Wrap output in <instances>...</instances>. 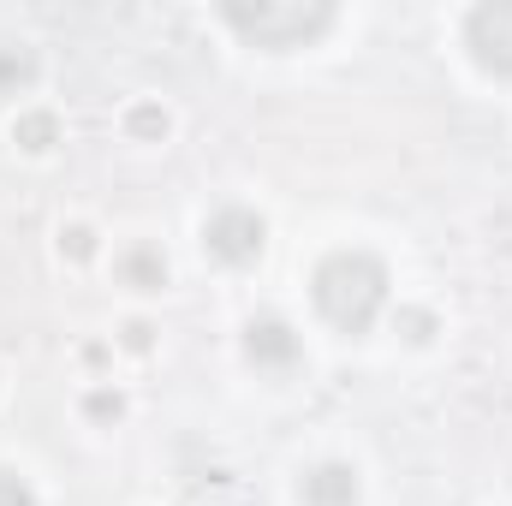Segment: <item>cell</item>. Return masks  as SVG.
<instances>
[{"instance_id": "cell-1", "label": "cell", "mask_w": 512, "mask_h": 506, "mask_svg": "<svg viewBox=\"0 0 512 506\" xmlns=\"http://www.w3.org/2000/svg\"><path fill=\"white\" fill-rule=\"evenodd\" d=\"M310 298H316V310H322L340 334H370L376 316H382V304H387L382 256H370V251L322 256V268H316V280H310Z\"/></svg>"}, {"instance_id": "cell-2", "label": "cell", "mask_w": 512, "mask_h": 506, "mask_svg": "<svg viewBox=\"0 0 512 506\" xmlns=\"http://www.w3.org/2000/svg\"><path fill=\"white\" fill-rule=\"evenodd\" d=\"M221 18L256 48H304L334 24V6H322V0H256V6L227 0Z\"/></svg>"}, {"instance_id": "cell-3", "label": "cell", "mask_w": 512, "mask_h": 506, "mask_svg": "<svg viewBox=\"0 0 512 506\" xmlns=\"http://www.w3.org/2000/svg\"><path fill=\"white\" fill-rule=\"evenodd\" d=\"M465 42H471V60L483 72L512 78V0H483L465 18Z\"/></svg>"}, {"instance_id": "cell-4", "label": "cell", "mask_w": 512, "mask_h": 506, "mask_svg": "<svg viewBox=\"0 0 512 506\" xmlns=\"http://www.w3.org/2000/svg\"><path fill=\"white\" fill-rule=\"evenodd\" d=\"M262 239H268V227H262V215H251V209H221L203 227V251L215 256V262H233V268L256 262L262 256Z\"/></svg>"}, {"instance_id": "cell-5", "label": "cell", "mask_w": 512, "mask_h": 506, "mask_svg": "<svg viewBox=\"0 0 512 506\" xmlns=\"http://www.w3.org/2000/svg\"><path fill=\"white\" fill-rule=\"evenodd\" d=\"M245 352L256 370H286V364H298V334L280 316H256L245 328Z\"/></svg>"}, {"instance_id": "cell-6", "label": "cell", "mask_w": 512, "mask_h": 506, "mask_svg": "<svg viewBox=\"0 0 512 506\" xmlns=\"http://www.w3.org/2000/svg\"><path fill=\"white\" fill-rule=\"evenodd\" d=\"M304 506H358V471L352 465H316L298 483Z\"/></svg>"}, {"instance_id": "cell-7", "label": "cell", "mask_w": 512, "mask_h": 506, "mask_svg": "<svg viewBox=\"0 0 512 506\" xmlns=\"http://www.w3.org/2000/svg\"><path fill=\"white\" fill-rule=\"evenodd\" d=\"M12 137H18V149L42 155V149H54V143H60V120H54V114H42V108H30V114H18V120H12Z\"/></svg>"}, {"instance_id": "cell-8", "label": "cell", "mask_w": 512, "mask_h": 506, "mask_svg": "<svg viewBox=\"0 0 512 506\" xmlns=\"http://www.w3.org/2000/svg\"><path fill=\"white\" fill-rule=\"evenodd\" d=\"M120 274H126L131 286H143V292H155V286L167 280V262H161L155 251H126V256H120Z\"/></svg>"}, {"instance_id": "cell-9", "label": "cell", "mask_w": 512, "mask_h": 506, "mask_svg": "<svg viewBox=\"0 0 512 506\" xmlns=\"http://www.w3.org/2000/svg\"><path fill=\"white\" fill-rule=\"evenodd\" d=\"M36 78V54L30 48H6L0 54V84H30Z\"/></svg>"}, {"instance_id": "cell-10", "label": "cell", "mask_w": 512, "mask_h": 506, "mask_svg": "<svg viewBox=\"0 0 512 506\" xmlns=\"http://www.w3.org/2000/svg\"><path fill=\"white\" fill-rule=\"evenodd\" d=\"M126 126L137 131V137H167V114H161L155 102H137V108H131V120H126Z\"/></svg>"}, {"instance_id": "cell-11", "label": "cell", "mask_w": 512, "mask_h": 506, "mask_svg": "<svg viewBox=\"0 0 512 506\" xmlns=\"http://www.w3.org/2000/svg\"><path fill=\"white\" fill-rule=\"evenodd\" d=\"M0 506H36L30 483H24L18 471H0Z\"/></svg>"}, {"instance_id": "cell-12", "label": "cell", "mask_w": 512, "mask_h": 506, "mask_svg": "<svg viewBox=\"0 0 512 506\" xmlns=\"http://www.w3.org/2000/svg\"><path fill=\"white\" fill-rule=\"evenodd\" d=\"M90 239H96L90 227H66V233H60V251L66 256H90Z\"/></svg>"}, {"instance_id": "cell-13", "label": "cell", "mask_w": 512, "mask_h": 506, "mask_svg": "<svg viewBox=\"0 0 512 506\" xmlns=\"http://www.w3.org/2000/svg\"><path fill=\"white\" fill-rule=\"evenodd\" d=\"M120 411H126V405H120V393H90V417H102V423H108V417H120Z\"/></svg>"}, {"instance_id": "cell-14", "label": "cell", "mask_w": 512, "mask_h": 506, "mask_svg": "<svg viewBox=\"0 0 512 506\" xmlns=\"http://www.w3.org/2000/svg\"><path fill=\"white\" fill-rule=\"evenodd\" d=\"M126 346H131V352H143V346H149V322H131V328H126Z\"/></svg>"}]
</instances>
